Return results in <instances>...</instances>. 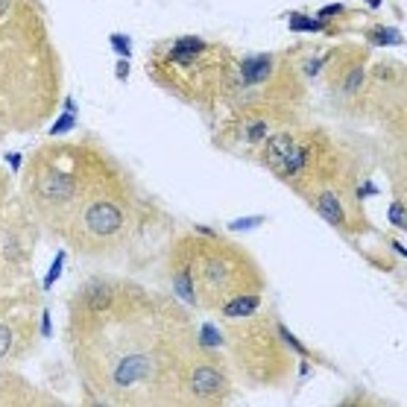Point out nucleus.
Instances as JSON below:
<instances>
[{
  "label": "nucleus",
  "instance_id": "1",
  "mask_svg": "<svg viewBox=\"0 0 407 407\" xmlns=\"http://www.w3.org/2000/svg\"><path fill=\"white\" fill-rule=\"evenodd\" d=\"M308 161V153L296 144L290 135H273V138L267 141V165L279 170L282 176H293L305 168Z\"/></svg>",
  "mask_w": 407,
  "mask_h": 407
},
{
  "label": "nucleus",
  "instance_id": "2",
  "mask_svg": "<svg viewBox=\"0 0 407 407\" xmlns=\"http://www.w3.org/2000/svg\"><path fill=\"white\" fill-rule=\"evenodd\" d=\"M86 226L91 235L97 237H112L120 232L123 226V211L115 205V202H94L88 211H86Z\"/></svg>",
  "mask_w": 407,
  "mask_h": 407
},
{
  "label": "nucleus",
  "instance_id": "3",
  "mask_svg": "<svg viewBox=\"0 0 407 407\" xmlns=\"http://www.w3.org/2000/svg\"><path fill=\"white\" fill-rule=\"evenodd\" d=\"M144 375H147V358L129 355V358H123V361L118 364V369H115V384H118V387H132V384H138Z\"/></svg>",
  "mask_w": 407,
  "mask_h": 407
},
{
  "label": "nucleus",
  "instance_id": "4",
  "mask_svg": "<svg viewBox=\"0 0 407 407\" xmlns=\"http://www.w3.org/2000/svg\"><path fill=\"white\" fill-rule=\"evenodd\" d=\"M191 390L200 398H211V396H217V393L223 390V378H220V372L211 369V366H200L191 375Z\"/></svg>",
  "mask_w": 407,
  "mask_h": 407
},
{
  "label": "nucleus",
  "instance_id": "5",
  "mask_svg": "<svg viewBox=\"0 0 407 407\" xmlns=\"http://www.w3.org/2000/svg\"><path fill=\"white\" fill-rule=\"evenodd\" d=\"M44 194H47L50 200H68V197L73 194L71 176H65V173H50V176L44 179Z\"/></svg>",
  "mask_w": 407,
  "mask_h": 407
},
{
  "label": "nucleus",
  "instance_id": "6",
  "mask_svg": "<svg viewBox=\"0 0 407 407\" xmlns=\"http://www.w3.org/2000/svg\"><path fill=\"white\" fill-rule=\"evenodd\" d=\"M112 302H115V290L108 287V284H94V287H88V293H86V305H88L91 311H105Z\"/></svg>",
  "mask_w": 407,
  "mask_h": 407
},
{
  "label": "nucleus",
  "instance_id": "7",
  "mask_svg": "<svg viewBox=\"0 0 407 407\" xmlns=\"http://www.w3.org/2000/svg\"><path fill=\"white\" fill-rule=\"evenodd\" d=\"M258 305H261L258 296H237V299H232V302L223 308V314H226V316H249V314L258 311Z\"/></svg>",
  "mask_w": 407,
  "mask_h": 407
},
{
  "label": "nucleus",
  "instance_id": "8",
  "mask_svg": "<svg viewBox=\"0 0 407 407\" xmlns=\"http://www.w3.org/2000/svg\"><path fill=\"white\" fill-rule=\"evenodd\" d=\"M319 214L325 217V220H331V223H343V211H340L334 194H322L319 197Z\"/></svg>",
  "mask_w": 407,
  "mask_h": 407
},
{
  "label": "nucleus",
  "instance_id": "9",
  "mask_svg": "<svg viewBox=\"0 0 407 407\" xmlns=\"http://www.w3.org/2000/svg\"><path fill=\"white\" fill-rule=\"evenodd\" d=\"M62 264H65V252H59V255H56V261H53L50 273L44 276V287H53V284H56V279L62 276Z\"/></svg>",
  "mask_w": 407,
  "mask_h": 407
},
{
  "label": "nucleus",
  "instance_id": "10",
  "mask_svg": "<svg viewBox=\"0 0 407 407\" xmlns=\"http://www.w3.org/2000/svg\"><path fill=\"white\" fill-rule=\"evenodd\" d=\"M290 21H293V24H290L293 30H322L319 21H311V18H302V15H293Z\"/></svg>",
  "mask_w": 407,
  "mask_h": 407
},
{
  "label": "nucleus",
  "instance_id": "11",
  "mask_svg": "<svg viewBox=\"0 0 407 407\" xmlns=\"http://www.w3.org/2000/svg\"><path fill=\"white\" fill-rule=\"evenodd\" d=\"M176 290H179L182 299L194 302V287H191V279H187V276H179V279H176Z\"/></svg>",
  "mask_w": 407,
  "mask_h": 407
},
{
  "label": "nucleus",
  "instance_id": "12",
  "mask_svg": "<svg viewBox=\"0 0 407 407\" xmlns=\"http://www.w3.org/2000/svg\"><path fill=\"white\" fill-rule=\"evenodd\" d=\"M279 331H282V337L287 340V346H290V349L296 351V355H308V349H305V346H302L299 340H296V337H293V334H290V331L284 329V325H279Z\"/></svg>",
  "mask_w": 407,
  "mask_h": 407
},
{
  "label": "nucleus",
  "instance_id": "13",
  "mask_svg": "<svg viewBox=\"0 0 407 407\" xmlns=\"http://www.w3.org/2000/svg\"><path fill=\"white\" fill-rule=\"evenodd\" d=\"M9 346H12V331L6 329V325H0V358H6Z\"/></svg>",
  "mask_w": 407,
  "mask_h": 407
},
{
  "label": "nucleus",
  "instance_id": "14",
  "mask_svg": "<svg viewBox=\"0 0 407 407\" xmlns=\"http://www.w3.org/2000/svg\"><path fill=\"white\" fill-rule=\"evenodd\" d=\"M202 343L208 346H220V334H217V329H214V325H205V329H202Z\"/></svg>",
  "mask_w": 407,
  "mask_h": 407
},
{
  "label": "nucleus",
  "instance_id": "15",
  "mask_svg": "<svg viewBox=\"0 0 407 407\" xmlns=\"http://www.w3.org/2000/svg\"><path fill=\"white\" fill-rule=\"evenodd\" d=\"M112 44H115V50L120 53V56H129V38L126 36H112Z\"/></svg>",
  "mask_w": 407,
  "mask_h": 407
},
{
  "label": "nucleus",
  "instance_id": "16",
  "mask_svg": "<svg viewBox=\"0 0 407 407\" xmlns=\"http://www.w3.org/2000/svg\"><path fill=\"white\" fill-rule=\"evenodd\" d=\"M68 126H73V112H71V115H62V120H59L56 126H53L50 132H53V135H62V132H65Z\"/></svg>",
  "mask_w": 407,
  "mask_h": 407
},
{
  "label": "nucleus",
  "instance_id": "17",
  "mask_svg": "<svg viewBox=\"0 0 407 407\" xmlns=\"http://www.w3.org/2000/svg\"><path fill=\"white\" fill-rule=\"evenodd\" d=\"M261 220L258 217H249V220H237V223H232V232H243V229H252V226H258Z\"/></svg>",
  "mask_w": 407,
  "mask_h": 407
},
{
  "label": "nucleus",
  "instance_id": "18",
  "mask_svg": "<svg viewBox=\"0 0 407 407\" xmlns=\"http://www.w3.org/2000/svg\"><path fill=\"white\" fill-rule=\"evenodd\" d=\"M401 211H404L401 205H393V208H390V220L398 223V226H404V214H401Z\"/></svg>",
  "mask_w": 407,
  "mask_h": 407
},
{
  "label": "nucleus",
  "instance_id": "19",
  "mask_svg": "<svg viewBox=\"0 0 407 407\" xmlns=\"http://www.w3.org/2000/svg\"><path fill=\"white\" fill-rule=\"evenodd\" d=\"M41 331L50 334V314H44V319H41Z\"/></svg>",
  "mask_w": 407,
  "mask_h": 407
},
{
  "label": "nucleus",
  "instance_id": "20",
  "mask_svg": "<svg viewBox=\"0 0 407 407\" xmlns=\"http://www.w3.org/2000/svg\"><path fill=\"white\" fill-rule=\"evenodd\" d=\"M126 73H129V65H126V62H120V65H118V76H120V79H123V76H126Z\"/></svg>",
  "mask_w": 407,
  "mask_h": 407
},
{
  "label": "nucleus",
  "instance_id": "21",
  "mask_svg": "<svg viewBox=\"0 0 407 407\" xmlns=\"http://www.w3.org/2000/svg\"><path fill=\"white\" fill-rule=\"evenodd\" d=\"M9 161H12V168H15V170L21 168V155H18V153H12V155H9Z\"/></svg>",
  "mask_w": 407,
  "mask_h": 407
}]
</instances>
